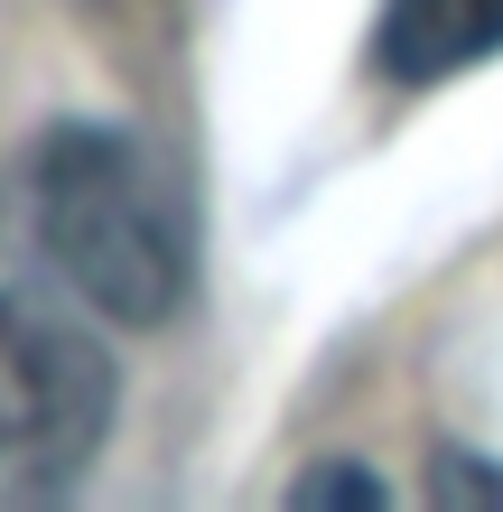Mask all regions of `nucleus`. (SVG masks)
I'll list each match as a JSON object with an SVG mask.
<instances>
[{"label":"nucleus","instance_id":"f03ea898","mask_svg":"<svg viewBox=\"0 0 503 512\" xmlns=\"http://www.w3.org/2000/svg\"><path fill=\"white\" fill-rule=\"evenodd\" d=\"M112 401L122 382L75 317L38 298H0V494L75 485L112 429Z\"/></svg>","mask_w":503,"mask_h":512},{"label":"nucleus","instance_id":"f257e3e1","mask_svg":"<svg viewBox=\"0 0 503 512\" xmlns=\"http://www.w3.org/2000/svg\"><path fill=\"white\" fill-rule=\"evenodd\" d=\"M19 252L112 326H168L196 280L187 196L122 122H56L10 177Z\"/></svg>","mask_w":503,"mask_h":512},{"label":"nucleus","instance_id":"7ed1b4c3","mask_svg":"<svg viewBox=\"0 0 503 512\" xmlns=\"http://www.w3.org/2000/svg\"><path fill=\"white\" fill-rule=\"evenodd\" d=\"M503 56V0H382L373 19V66L382 84H457Z\"/></svg>","mask_w":503,"mask_h":512},{"label":"nucleus","instance_id":"20e7f679","mask_svg":"<svg viewBox=\"0 0 503 512\" xmlns=\"http://www.w3.org/2000/svg\"><path fill=\"white\" fill-rule=\"evenodd\" d=\"M289 503H382V485H373L364 466H317V475L289 485Z\"/></svg>","mask_w":503,"mask_h":512}]
</instances>
